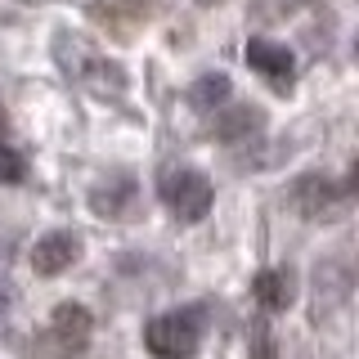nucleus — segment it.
<instances>
[{
  "instance_id": "obj_13",
  "label": "nucleus",
  "mask_w": 359,
  "mask_h": 359,
  "mask_svg": "<svg viewBox=\"0 0 359 359\" xmlns=\"http://www.w3.org/2000/svg\"><path fill=\"white\" fill-rule=\"evenodd\" d=\"M22 175H27V162H22L14 149H0V180H5V184H18Z\"/></svg>"
},
{
  "instance_id": "obj_3",
  "label": "nucleus",
  "mask_w": 359,
  "mask_h": 359,
  "mask_svg": "<svg viewBox=\"0 0 359 359\" xmlns=\"http://www.w3.org/2000/svg\"><path fill=\"white\" fill-rule=\"evenodd\" d=\"M90 332H95V323H90V310L86 306H76V301L54 306L50 323H45V332H41L45 359H76L90 346Z\"/></svg>"
},
{
  "instance_id": "obj_12",
  "label": "nucleus",
  "mask_w": 359,
  "mask_h": 359,
  "mask_svg": "<svg viewBox=\"0 0 359 359\" xmlns=\"http://www.w3.org/2000/svg\"><path fill=\"white\" fill-rule=\"evenodd\" d=\"M252 126H261V112L256 108H233V117L216 121V135L220 140H238V135H247Z\"/></svg>"
},
{
  "instance_id": "obj_10",
  "label": "nucleus",
  "mask_w": 359,
  "mask_h": 359,
  "mask_svg": "<svg viewBox=\"0 0 359 359\" xmlns=\"http://www.w3.org/2000/svg\"><path fill=\"white\" fill-rule=\"evenodd\" d=\"M229 95H233V86H229V76H224V72H211V76H202V81L189 86V104L202 108V112L229 104Z\"/></svg>"
},
{
  "instance_id": "obj_5",
  "label": "nucleus",
  "mask_w": 359,
  "mask_h": 359,
  "mask_svg": "<svg viewBox=\"0 0 359 359\" xmlns=\"http://www.w3.org/2000/svg\"><path fill=\"white\" fill-rule=\"evenodd\" d=\"M346 202V189H337L328 175H301L297 184H292V207L301 211L306 220H332L337 211H341Z\"/></svg>"
},
{
  "instance_id": "obj_1",
  "label": "nucleus",
  "mask_w": 359,
  "mask_h": 359,
  "mask_svg": "<svg viewBox=\"0 0 359 359\" xmlns=\"http://www.w3.org/2000/svg\"><path fill=\"white\" fill-rule=\"evenodd\" d=\"M207 310L202 306H184V310H166L144 328V346L153 359H194L207 332Z\"/></svg>"
},
{
  "instance_id": "obj_2",
  "label": "nucleus",
  "mask_w": 359,
  "mask_h": 359,
  "mask_svg": "<svg viewBox=\"0 0 359 359\" xmlns=\"http://www.w3.org/2000/svg\"><path fill=\"white\" fill-rule=\"evenodd\" d=\"M157 194L171 207V216L184 220V224H198L211 211V202H216V189H211V180L198 166H171V171H162Z\"/></svg>"
},
{
  "instance_id": "obj_4",
  "label": "nucleus",
  "mask_w": 359,
  "mask_h": 359,
  "mask_svg": "<svg viewBox=\"0 0 359 359\" xmlns=\"http://www.w3.org/2000/svg\"><path fill=\"white\" fill-rule=\"evenodd\" d=\"M72 50L81 54V59H63L67 67V76H76L86 90H95L99 99H121V90H126V76H121V67L117 63H108V59H99L90 45L81 41H72Z\"/></svg>"
},
{
  "instance_id": "obj_15",
  "label": "nucleus",
  "mask_w": 359,
  "mask_h": 359,
  "mask_svg": "<svg viewBox=\"0 0 359 359\" xmlns=\"http://www.w3.org/2000/svg\"><path fill=\"white\" fill-rule=\"evenodd\" d=\"M202 5H216V0H202Z\"/></svg>"
},
{
  "instance_id": "obj_9",
  "label": "nucleus",
  "mask_w": 359,
  "mask_h": 359,
  "mask_svg": "<svg viewBox=\"0 0 359 359\" xmlns=\"http://www.w3.org/2000/svg\"><path fill=\"white\" fill-rule=\"evenodd\" d=\"M252 292H256V301H261V310H269V314H278V310H292V301H297V274L292 269H261L256 274V283H252Z\"/></svg>"
},
{
  "instance_id": "obj_11",
  "label": "nucleus",
  "mask_w": 359,
  "mask_h": 359,
  "mask_svg": "<svg viewBox=\"0 0 359 359\" xmlns=\"http://www.w3.org/2000/svg\"><path fill=\"white\" fill-rule=\"evenodd\" d=\"M247 359H278L274 332H269L265 319H252V328H247Z\"/></svg>"
},
{
  "instance_id": "obj_14",
  "label": "nucleus",
  "mask_w": 359,
  "mask_h": 359,
  "mask_svg": "<svg viewBox=\"0 0 359 359\" xmlns=\"http://www.w3.org/2000/svg\"><path fill=\"white\" fill-rule=\"evenodd\" d=\"M9 306V283H0V310Z\"/></svg>"
},
{
  "instance_id": "obj_6",
  "label": "nucleus",
  "mask_w": 359,
  "mask_h": 359,
  "mask_svg": "<svg viewBox=\"0 0 359 359\" xmlns=\"http://www.w3.org/2000/svg\"><path fill=\"white\" fill-rule=\"evenodd\" d=\"M76 261H81V233L76 229H50L45 238H36V247H32V269L45 274V278L72 269Z\"/></svg>"
},
{
  "instance_id": "obj_7",
  "label": "nucleus",
  "mask_w": 359,
  "mask_h": 359,
  "mask_svg": "<svg viewBox=\"0 0 359 359\" xmlns=\"http://www.w3.org/2000/svg\"><path fill=\"white\" fill-rule=\"evenodd\" d=\"M247 63H252L274 90H287L292 86V72H297V59H292L287 45L265 41V36H252V41H247Z\"/></svg>"
},
{
  "instance_id": "obj_8",
  "label": "nucleus",
  "mask_w": 359,
  "mask_h": 359,
  "mask_svg": "<svg viewBox=\"0 0 359 359\" xmlns=\"http://www.w3.org/2000/svg\"><path fill=\"white\" fill-rule=\"evenodd\" d=\"M90 207L108 220H130L135 216V180L130 175H112L104 184H95L90 194Z\"/></svg>"
}]
</instances>
